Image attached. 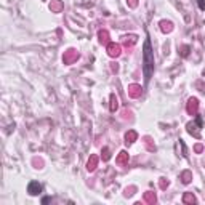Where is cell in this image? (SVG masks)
<instances>
[{"instance_id":"cell-4","label":"cell","mask_w":205,"mask_h":205,"mask_svg":"<svg viewBox=\"0 0 205 205\" xmlns=\"http://www.w3.org/2000/svg\"><path fill=\"white\" fill-rule=\"evenodd\" d=\"M199 8L205 10V0H199Z\"/></svg>"},{"instance_id":"cell-2","label":"cell","mask_w":205,"mask_h":205,"mask_svg":"<svg viewBox=\"0 0 205 205\" xmlns=\"http://www.w3.org/2000/svg\"><path fill=\"white\" fill-rule=\"evenodd\" d=\"M27 192L31 196H37V194L42 192V184L40 183H37V181H32V183H29L27 186Z\"/></svg>"},{"instance_id":"cell-3","label":"cell","mask_w":205,"mask_h":205,"mask_svg":"<svg viewBox=\"0 0 205 205\" xmlns=\"http://www.w3.org/2000/svg\"><path fill=\"white\" fill-rule=\"evenodd\" d=\"M109 55H111V56H117V55H119V47H111V48H109Z\"/></svg>"},{"instance_id":"cell-1","label":"cell","mask_w":205,"mask_h":205,"mask_svg":"<svg viewBox=\"0 0 205 205\" xmlns=\"http://www.w3.org/2000/svg\"><path fill=\"white\" fill-rule=\"evenodd\" d=\"M152 72H154V51H152V47H151V40L148 37L144 45H143V74H144L146 83L151 80Z\"/></svg>"}]
</instances>
